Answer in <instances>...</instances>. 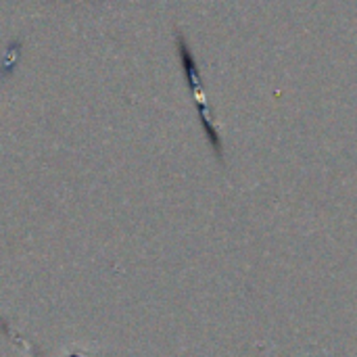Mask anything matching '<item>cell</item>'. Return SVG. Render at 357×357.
Segmentation results:
<instances>
[{
  "mask_svg": "<svg viewBox=\"0 0 357 357\" xmlns=\"http://www.w3.org/2000/svg\"><path fill=\"white\" fill-rule=\"evenodd\" d=\"M180 56H182V65H184V73H186V79L192 88V94H195V100H197V109H199V115H201V121L207 130V136L211 138L215 151H220V136L215 134V128L209 119V111H207V102H205V94H203V88H201V79H199V69L195 65V59L186 46V42L180 38Z\"/></svg>",
  "mask_w": 357,
  "mask_h": 357,
  "instance_id": "cell-1",
  "label": "cell"
}]
</instances>
